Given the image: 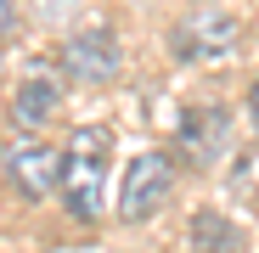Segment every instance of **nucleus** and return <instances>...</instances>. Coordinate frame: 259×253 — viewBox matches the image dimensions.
Wrapping results in <instances>:
<instances>
[{
    "instance_id": "1a4fd4ad",
    "label": "nucleus",
    "mask_w": 259,
    "mask_h": 253,
    "mask_svg": "<svg viewBox=\"0 0 259 253\" xmlns=\"http://www.w3.org/2000/svg\"><path fill=\"white\" fill-rule=\"evenodd\" d=\"M12 23H17V0H0V34H6Z\"/></svg>"
},
{
    "instance_id": "f03ea898",
    "label": "nucleus",
    "mask_w": 259,
    "mask_h": 253,
    "mask_svg": "<svg viewBox=\"0 0 259 253\" xmlns=\"http://www.w3.org/2000/svg\"><path fill=\"white\" fill-rule=\"evenodd\" d=\"M237 17L220 12V6H197L192 17H181L175 28H169V51H175V62H197V68H214V62H226L237 51Z\"/></svg>"
},
{
    "instance_id": "9d476101",
    "label": "nucleus",
    "mask_w": 259,
    "mask_h": 253,
    "mask_svg": "<svg viewBox=\"0 0 259 253\" xmlns=\"http://www.w3.org/2000/svg\"><path fill=\"white\" fill-rule=\"evenodd\" d=\"M248 118H253V130H259V79H253V90H248Z\"/></svg>"
},
{
    "instance_id": "9b49d317",
    "label": "nucleus",
    "mask_w": 259,
    "mask_h": 253,
    "mask_svg": "<svg viewBox=\"0 0 259 253\" xmlns=\"http://www.w3.org/2000/svg\"><path fill=\"white\" fill-rule=\"evenodd\" d=\"M0 73H6V62H0Z\"/></svg>"
},
{
    "instance_id": "f257e3e1",
    "label": "nucleus",
    "mask_w": 259,
    "mask_h": 253,
    "mask_svg": "<svg viewBox=\"0 0 259 253\" xmlns=\"http://www.w3.org/2000/svg\"><path fill=\"white\" fill-rule=\"evenodd\" d=\"M107 158H113V135L102 130V124L73 130L68 146H62V203H68V214L84 220V225H96V214H102Z\"/></svg>"
},
{
    "instance_id": "6e6552de",
    "label": "nucleus",
    "mask_w": 259,
    "mask_h": 253,
    "mask_svg": "<svg viewBox=\"0 0 259 253\" xmlns=\"http://www.w3.org/2000/svg\"><path fill=\"white\" fill-rule=\"evenodd\" d=\"M186 253H237V225L220 220L214 208H197L186 231Z\"/></svg>"
},
{
    "instance_id": "20e7f679",
    "label": "nucleus",
    "mask_w": 259,
    "mask_h": 253,
    "mask_svg": "<svg viewBox=\"0 0 259 253\" xmlns=\"http://www.w3.org/2000/svg\"><path fill=\"white\" fill-rule=\"evenodd\" d=\"M226 135H231V113L214 107V102H203V107H186V113H181V124H175V152H181V163H192V169H214V163L226 158Z\"/></svg>"
},
{
    "instance_id": "39448f33",
    "label": "nucleus",
    "mask_w": 259,
    "mask_h": 253,
    "mask_svg": "<svg viewBox=\"0 0 259 253\" xmlns=\"http://www.w3.org/2000/svg\"><path fill=\"white\" fill-rule=\"evenodd\" d=\"M118 62H124V51H118L113 28H79L68 45H62V68H68V79H73V84H91V90L118 79Z\"/></svg>"
},
{
    "instance_id": "423d86ee",
    "label": "nucleus",
    "mask_w": 259,
    "mask_h": 253,
    "mask_svg": "<svg viewBox=\"0 0 259 253\" xmlns=\"http://www.w3.org/2000/svg\"><path fill=\"white\" fill-rule=\"evenodd\" d=\"M6 175H12L17 197L46 203L51 191H62V152L46 146V141H17V146L6 152Z\"/></svg>"
},
{
    "instance_id": "7ed1b4c3",
    "label": "nucleus",
    "mask_w": 259,
    "mask_h": 253,
    "mask_svg": "<svg viewBox=\"0 0 259 253\" xmlns=\"http://www.w3.org/2000/svg\"><path fill=\"white\" fill-rule=\"evenodd\" d=\"M175 191V158L169 152H136L118 180V220L124 225H147Z\"/></svg>"
},
{
    "instance_id": "0eeeda50",
    "label": "nucleus",
    "mask_w": 259,
    "mask_h": 253,
    "mask_svg": "<svg viewBox=\"0 0 259 253\" xmlns=\"http://www.w3.org/2000/svg\"><path fill=\"white\" fill-rule=\"evenodd\" d=\"M57 107H62V84H57L51 73H28L17 90H12V118H17V124H28V130L51 124V118H57Z\"/></svg>"
}]
</instances>
